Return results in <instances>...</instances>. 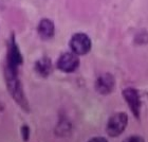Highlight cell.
<instances>
[{
    "label": "cell",
    "instance_id": "cell-2",
    "mask_svg": "<svg viewBox=\"0 0 148 142\" xmlns=\"http://www.w3.org/2000/svg\"><path fill=\"white\" fill-rule=\"evenodd\" d=\"M128 123V117L124 112H117L109 119L106 130L109 136L117 137L123 133Z\"/></svg>",
    "mask_w": 148,
    "mask_h": 142
},
{
    "label": "cell",
    "instance_id": "cell-3",
    "mask_svg": "<svg viewBox=\"0 0 148 142\" xmlns=\"http://www.w3.org/2000/svg\"><path fill=\"white\" fill-rule=\"evenodd\" d=\"M22 64V56L20 53L16 40L14 38V36L12 35V37L10 38V43L8 46V57H6V68L11 69L12 71L17 72L18 67Z\"/></svg>",
    "mask_w": 148,
    "mask_h": 142
},
{
    "label": "cell",
    "instance_id": "cell-4",
    "mask_svg": "<svg viewBox=\"0 0 148 142\" xmlns=\"http://www.w3.org/2000/svg\"><path fill=\"white\" fill-rule=\"evenodd\" d=\"M70 48L76 55H85L91 49V40L84 33H76L70 40Z\"/></svg>",
    "mask_w": 148,
    "mask_h": 142
},
{
    "label": "cell",
    "instance_id": "cell-9",
    "mask_svg": "<svg viewBox=\"0 0 148 142\" xmlns=\"http://www.w3.org/2000/svg\"><path fill=\"white\" fill-rule=\"evenodd\" d=\"M35 69H36V71L40 75L47 77L52 71V63H51V59H48V57L40 59L35 64Z\"/></svg>",
    "mask_w": 148,
    "mask_h": 142
},
{
    "label": "cell",
    "instance_id": "cell-5",
    "mask_svg": "<svg viewBox=\"0 0 148 142\" xmlns=\"http://www.w3.org/2000/svg\"><path fill=\"white\" fill-rule=\"evenodd\" d=\"M79 65L78 55L73 52L64 53L59 56L57 61V68L64 72H73L77 69Z\"/></svg>",
    "mask_w": 148,
    "mask_h": 142
},
{
    "label": "cell",
    "instance_id": "cell-1",
    "mask_svg": "<svg viewBox=\"0 0 148 142\" xmlns=\"http://www.w3.org/2000/svg\"><path fill=\"white\" fill-rule=\"evenodd\" d=\"M4 77H5V83L9 89V92L12 94L13 99L18 103L19 105L23 108H27V100L25 98V93L22 90L20 81L18 80V72L12 71L9 68H4Z\"/></svg>",
    "mask_w": 148,
    "mask_h": 142
},
{
    "label": "cell",
    "instance_id": "cell-6",
    "mask_svg": "<svg viewBox=\"0 0 148 142\" xmlns=\"http://www.w3.org/2000/svg\"><path fill=\"white\" fill-rule=\"evenodd\" d=\"M123 94L126 102L129 105L130 110L132 111L136 118H139L140 107H141V100H140L139 92L133 88H127L123 91Z\"/></svg>",
    "mask_w": 148,
    "mask_h": 142
},
{
    "label": "cell",
    "instance_id": "cell-8",
    "mask_svg": "<svg viewBox=\"0 0 148 142\" xmlns=\"http://www.w3.org/2000/svg\"><path fill=\"white\" fill-rule=\"evenodd\" d=\"M38 34L43 39H49L54 35V23L50 19H41L37 28Z\"/></svg>",
    "mask_w": 148,
    "mask_h": 142
},
{
    "label": "cell",
    "instance_id": "cell-11",
    "mask_svg": "<svg viewBox=\"0 0 148 142\" xmlns=\"http://www.w3.org/2000/svg\"><path fill=\"white\" fill-rule=\"evenodd\" d=\"M123 142H144V140H143V138H141L139 136H131L126 138Z\"/></svg>",
    "mask_w": 148,
    "mask_h": 142
},
{
    "label": "cell",
    "instance_id": "cell-10",
    "mask_svg": "<svg viewBox=\"0 0 148 142\" xmlns=\"http://www.w3.org/2000/svg\"><path fill=\"white\" fill-rule=\"evenodd\" d=\"M21 135L25 141L29 140V135H30V128H29V126L23 125V126L21 127Z\"/></svg>",
    "mask_w": 148,
    "mask_h": 142
},
{
    "label": "cell",
    "instance_id": "cell-7",
    "mask_svg": "<svg viewBox=\"0 0 148 142\" xmlns=\"http://www.w3.org/2000/svg\"><path fill=\"white\" fill-rule=\"evenodd\" d=\"M114 85H115V82H114L113 77L108 73L103 74L99 77H97L95 82L96 90L102 94H107V93L111 92L114 88Z\"/></svg>",
    "mask_w": 148,
    "mask_h": 142
},
{
    "label": "cell",
    "instance_id": "cell-12",
    "mask_svg": "<svg viewBox=\"0 0 148 142\" xmlns=\"http://www.w3.org/2000/svg\"><path fill=\"white\" fill-rule=\"evenodd\" d=\"M88 142H108L105 138H103V137H95V138H92V139H90Z\"/></svg>",
    "mask_w": 148,
    "mask_h": 142
}]
</instances>
